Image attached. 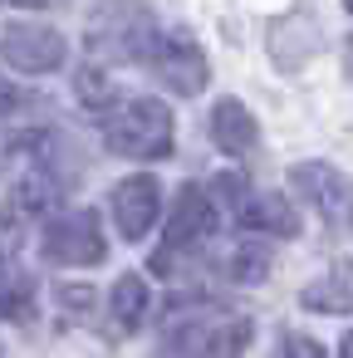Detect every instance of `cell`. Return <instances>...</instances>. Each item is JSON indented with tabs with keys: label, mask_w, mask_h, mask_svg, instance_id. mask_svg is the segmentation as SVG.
<instances>
[{
	"label": "cell",
	"mask_w": 353,
	"mask_h": 358,
	"mask_svg": "<svg viewBox=\"0 0 353 358\" xmlns=\"http://www.w3.org/2000/svg\"><path fill=\"white\" fill-rule=\"evenodd\" d=\"M240 226L255 231V236H280V241H294L304 231L294 201H284L280 192H250V201L240 211Z\"/></svg>",
	"instance_id": "12"
},
{
	"label": "cell",
	"mask_w": 353,
	"mask_h": 358,
	"mask_svg": "<svg viewBox=\"0 0 353 358\" xmlns=\"http://www.w3.org/2000/svg\"><path fill=\"white\" fill-rule=\"evenodd\" d=\"M343 74L353 79V35H348V45H343Z\"/></svg>",
	"instance_id": "22"
},
{
	"label": "cell",
	"mask_w": 353,
	"mask_h": 358,
	"mask_svg": "<svg viewBox=\"0 0 353 358\" xmlns=\"http://www.w3.org/2000/svg\"><path fill=\"white\" fill-rule=\"evenodd\" d=\"M0 314H10L15 324H25L35 314V280L6 250H0Z\"/></svg>",
	"instance_id": "14"
},
{
	"label": "cell",
	"mask_w": 353,
	"mask_h": 358,
	"mask_svg": "<svg viewBox=\"0 0 353 358\" xmlns=\"http://www.w3.org/2000/svg\"><path fill=\"white\" fill-rule=\"evenodd\" d=\"M10 6H50V0H10Z\"/></svg>",
	"instance_id": "24"
},
{
	"label": "cell",
	"mask_w": 353,
	"mask_h": 358,
	"mask_svg": "<svg viewBox=\"0 0 353 358\" xmlns=\"http://www.w3.org/2000/svg\"><path fill=\"white\" fill-rule=\"evenodd\" d=\"M226 270H231V280H240V285H265V275H270V245L240 241V245L231 250Z\"/></svg>",
	"instance_id": "18"
},
{
	"label": "cell",
	"mask_w": 353,
	"mask_h": 358,
	"mask_svg": "<svg viewBox=\"0 0 353 358\" xmlns=\"http://www.w3.org/2000/svg\"><path fill=\"white\" fill-rule=\"evenodd\" d=\"M20 103V94H15V84H6L0 79V118H10V108Z\"/></svg>",
	"instance_id": "21"
},
{
	"label": "cell",
	"mask_w": 353,
	"mask_h": 358,
	"mask_svg": "<svg viewBox=\"0 0 353 358\" xmlns=\"http://www.w3.org/2000/svg\"><path fill=\"white\" fill-rule=\"evenodd\" d=\"M108 309H113V324L123 329V334H133L138 324H143V314H147V280L143 275H118L113 280V294H108Z\"/></svg>",
	"instance_id": "16"
},
{
	"label": "cell",
	"mask_w": 353,
	"mask_h": 358,
	"mask_svg": "<svg viewBox=\"0 0 353 358\" xmlns=\"http://www.w3.org/2000/svg\"><path fill=\"white\" fill-rule=\"evenodd\" d=\"M94 55L103 59H123V64H143L152 35H157V20L147 10V0H99L89 10V25H84Z\"/></svg>",
	"instance_id": "3"
},
{
	"label": "cell",
	"mask_w": 353,
	"mask_h": 358,
	"mask_svg": "<svg viewBox=\"0 0 353 358\" xmlns=\"http://www.w3.org/2000/svg\"><path fill=\"white\" fill-rule=\"evenodd\" d=\"M299 304L304 309H324V314H348L353 309V255L333 260L329 275H319L314 285H304Z\"/></svg>",
	"instance_id": "13"
},
{
	"label": "cell",
	"mask_w": 353,
	"mask_h": 358,
	"mask_svg": "<svg viewBox=\"0 0 353 358\" xmlns=\"http://www.w3.org/2000/svg\"><path fill=\"white\" fill-rule=\"evenodd\" d=\"M280 358H324V343L304 334H280Z\"/></svg>",
	"instance_id": "20"
},
{
	"label": "cell",
	"mask_w": 353,
	"mask_h": 358,
	"mask_svg": "<svg viewBox=\"0 0 353 358\" xmlns=\"http://www.w3.org/2000/svg\"><path fill=\"white\" fill-rule=\"evenodd\" d=\"M343 10H353V0H343Z\"/></svg>",
	"instance_id": "25"
},
{
	"label": "cell",
	"mask_w": 353,
	"mask_h": 358,
	"mask_svg": "<svg viewBox=\"0 0 353 358\" xmlns=\"http://www.w3.org/2000/svg\"><path fill=\"white\" fill-rule=\"evenodd\" d=\"M40 250H45V260L74 265V270H89V265L108 260V241H103V226H99L94 211H55L45 221Z\"/></svg>",
	"instance_id": "6"
},
{
	"label": "cell",
	"mask_w": 353,
	"mask_h": 358,
	"mask_svg": "<svg viewBox=\"0 0 353 358\" xmlns=\"http://www.w3.org/2000/svg\"><path fill=\"white\" fill-rule=\"evenodd\" d=\"M0 59L20 74H55L64 69L69 59V45L55 25H40V20H10L0 30Z\"/></svg>",
	"instance_id": "7"
},
{
	"label": "cell",
	"mask_w": 353,
	"mask_h": 358,
	"mask_svg": "<svg viewBox=\"0 0 353 358\" xmlns=\"http://www.w3.org/2000/svg\"><path fill=\"white\" fill-rule=\"evenodd\" d=\"M172 128H177V118L162 99H133V103L108 108L103 148L118 157H133V162H152V157L172 152Z\"/></svg>",
	"instance_id": "2"
},
{
	"label": "cell",
	"mask_w": 353,
	"mask_h": 358,
	"mask_svg": "<svg viewBox=\"0 0 353 358\" xmlns=\"http://www.w3.org/2000/svg\"><path fill=\"white\" fill-rule=\"evenodd\" d=\"M319 50H324V25H319L314 10L299 6V10H284L280 20H270V59H275L284 74L304 69Z\"/></svg>",
	"instance_id": "10"
},
{
	"label": "cell",
	"mask_w": 353,
	"mask_h": 358,
	"mask_svg": "<svg viewBox=\"0 0 353 358\" xmlns=\"http://www.w3.org/2000/svg\"><path fill=\"white\" fill-rule=\"evenodd\" d=\"M255 338V324L245 314H231L221 304H167L162 324V358H240Z\"/></svg>",
	"instance_id": "1"
},
{
	"label": "cell",
	"mask_w": 353,
	"mask_h": 358,
	"mask_svg": "<svg viewBox=\"0 0 353 358\" xmlns=\"http://www.w3.org/2000/svg\"><path fill=\"white\" fill-rule=\"evenodd\" d=\"M211 231H216V201L201 182H187L167 206V231H162V250L152 255V270H172V260L211 241Z\"/></svg>",
	"instance_id": "5"
},
{
	"label": "cell",
	"mask_w": 353,
	"mask_h": 358,
	"mask_svg": "<svg viewBox=\"0 0 353 358\" xmlns=\"http://www.w3.org/2000/svg\"><path fill=\"white\" fill-rule=\"evenodd\" d=\"M59 201V177L50 167H30L20 182H15V211L20 216H50Z\"/></svg>",
	"instance_id": "15"
},
{
	"label": "cell",
	"mask_w": 353,
	"mask_h": 358,
	"mask_svg": "<svg viewBox=\"0 0 353 358\" xmlns=\"http://www.w3.org/2000/svg\"><path fill=\"white\" fill-rule=\"evenodd\" d=\"M143 64L157 74V84H167L177 99H196L206 84H211V64H206V50L196 45L192 30H157Z\"/></svg>",
	"instance_id": "4"
},
{
	"label": "cell",
	"mask_w": 353,
	"mask_h": 358,
	"mask_svg": "<svg viewBox=\"0 0 353 358\" xmlns=\"http://www.w3.org/2000/svg\"><path fill=\"white\" fill-rule=\"evenodd\" d=\"M289 187H294L304 201H314V211L324 216V226L353 236V177H343V172L329 167V162H299V167L289 172Z\"/></svg>",
	"instance_id": "8"
},
{
	"label": "cell",
	"mask_w": 353,
	"mask_h": 358,
	"mask_svg": "<svg viewBox=\"0 0 353 358\" xmlns=\"http://www.w3.org/2000/svg\"><path fill=\"white\" fill-rule=\"evenodd\" d=\"M206 192H211V201H221V206L240 221V211H245V201H250V192H255V187H250L240 172H221V177H211V187H206Z\"/></svg>",
	"instance_id": "19"
},
{
	"label": "cell",
	"mask_w": 353,
	"mask_h": 358,
	"mask_svg": "<svg viewBox=\"0 0 353 358\" xmlns=\"http://www.w3.org/2000/svg\"><path fill=\"white\" fill-rule=\"evenodd\" d=\"M338 358H353V334H343V343H338Z\"/></svg>",
	"instance_id": "23"
},
{
	"label": "cell",
	"mask_w": 353,
	"mask_h": 358,
	"mask_svg": "<svg viewBox=\"0 0 353 358\" xmlns=\"http://www.w3.org/2000/svg\"><path fill=\"white\" fill-rule=\"evenodd\" d=\"M108 206H113L118 236H123V241H143V236L157 226V216H162V187H157V177H147V172H133V177H123V182L113 187Z\"/></svg>",
	"instance_id": "9"
},
{
	"label": "cell",
	"mask_w": 353,
	"mask_h": 358,
	"mask_svg": "<svg viewBox=\"0 0 353 358\" xmlns=\"http://www.w3.org/2000/svg\"><path fill=\"white\" fill-rule=\"evenodd\" d=\"M74 94H79V103L94 108V113H108V108L123 103V94H118V84H113V74H108L103 64H84V69L74 74Z\"/></svg>",
	"instance_id": "17"
},
{
	"label": "cell",
	"mask_w": 353,
	"mask_h": 358,
	"mask_svg": "<svg viewBox=\"0 0 353 358\" xmlns=\"http://www.w3.org/2000/svg\"><path fill=\"white\" fill-rule=\"evenodd\" d=\"M206 128H211V143H216L226 157H245V152L260 148V123H255V113H250L240 99H216Z\"/></svg>",
	"instance_id": "11"
}]
</instances>
